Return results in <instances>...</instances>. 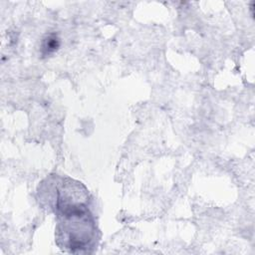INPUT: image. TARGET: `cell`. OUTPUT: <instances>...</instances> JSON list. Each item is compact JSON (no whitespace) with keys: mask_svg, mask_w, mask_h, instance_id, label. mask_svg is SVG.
<instances>
[{"mask_svg":"<svg viewBox=\"0 0 255 255\" xmlns=\"http://www.w3.org/2000/svg\"><path fill=\"white\" fill-rule=\"evenodd\" d=\"M56 241L70 253H91L98 241V230L88 206V190L79 181L62 178L56 185Z\"/></svg>","mask_w":255,"mask_h":255,"instance_id":"1","label":"cell"},{"mask_svg":"<svg viewBox=\"0 0 255 255\" xmlns=\"http://www.w3.org/2000/svg\"><path fill=\"white\" fill-rule=\"evenodd\" d=\"M60 45V42H59V39L55 36V35H51L49 36L44 44H43V50H44V53L45 54H50L54 51H56L58 49Z\"/></svg>","mask_w":255,"mask_h":255,"instance_id":"2","label":"cell"}]
</instances>
